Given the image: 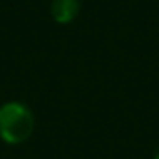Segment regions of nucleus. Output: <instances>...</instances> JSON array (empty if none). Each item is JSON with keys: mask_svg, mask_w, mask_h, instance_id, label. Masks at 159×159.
<instances>
[{"mask_svg": "<svg viewBox=\"0 0 159 159\" xmlns=\"http://www.w3.org/2000/svg\"><path fill=\"white\" fill-rule=\"evenodd\" d=\"M34 131L32 111L17 101H10L0 107V139L8 144L25 142Z\"/></svg>", "mask_w": 159, "mask_h": 159, "instance_id": "f257e3e1", "label": "nucleus"}, {"mask_svg": "<svg viewBox=\"0 0 159 159\" xmlns=\"http://www.w3.org/2000/svg\"><path fill=\"white\" fill-rule=\"evenodd\" d=\"M79 10H81L79 0H52V4H51V15L60 25L71 23L79 15Z\"/></svg>", "mask_w": 159, "mask_h": 159, "instance_id": "f03ea898", "label": "nucleus"}]
</instances>
